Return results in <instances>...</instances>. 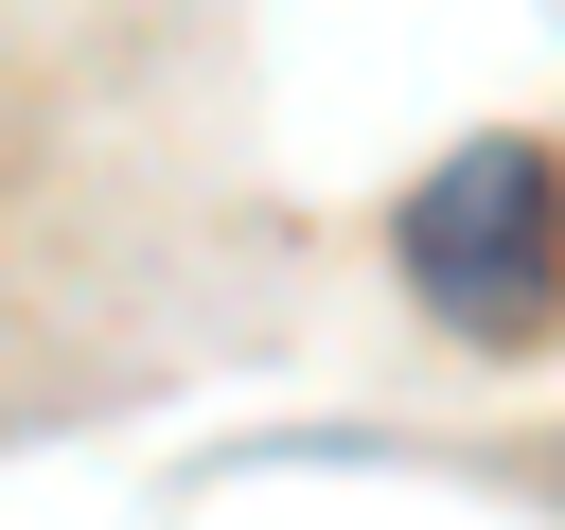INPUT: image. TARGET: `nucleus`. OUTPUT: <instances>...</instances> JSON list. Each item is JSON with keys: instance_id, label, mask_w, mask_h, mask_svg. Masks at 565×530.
<instances>
[{"instance_id": "obj_1", "label": "nucleus", "mask_w": 565, "mask_h": 530, "mask_svg": "<svg viewBox=\"0 0 565 530\" xmlns=\"http://www.w3.org/2000/svg\"><path fill=\"white\" fill-rule=\"evenodd\" d=\"M406 283H424V318L441 336H494V353H530L547 336V141L530 124H494V141H459L424 194H406Z\"/></svg>"}]
</instances>
